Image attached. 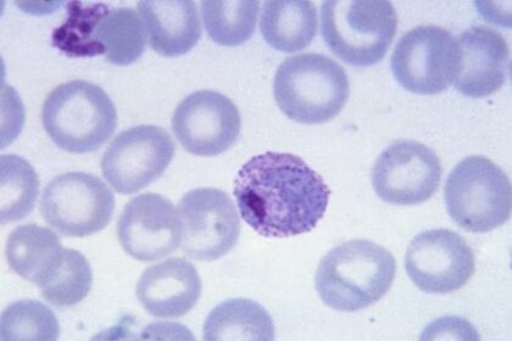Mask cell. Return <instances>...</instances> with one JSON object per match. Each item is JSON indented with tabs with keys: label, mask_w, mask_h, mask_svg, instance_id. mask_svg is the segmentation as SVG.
<instances>
[{
	"label": "cell",
	"mask_w": 512,
	"mask_h": 341,
	"mask_svg": "<svg viewBox=\"0 0 512 341\" xmlns=\"http://www.w3.org/2000/svg\"><path fill=\"white\" fill-rule=\"evenodd\" d=\"M233 195L248 226L265 238L282 239L314 231L331 190L299 156L267 152L241 167Z\"/></svg>",
	"instance_id": "obj_1"
},
{
	"label": "cell",
	"mask_w": 512,
	"mask_h": 341,
	"mask_svg": "<svg viewBox=\"0 0 512 341\" xmlns=\"http://www.w3.org/2000/svg\"><path fill=\"white\" fill-rule=\"evenodd\" d=\"M397 262L387 249L355 239L332 249L317 267L315 287L324 304L342 312L366 309L389 292Z\"/></svg>",
	"instance_id": "obj_2"
},
{
	"label": "cell",
	"mask_w": 512,
	"mask_h": 341,
	"mask_svg": "<svg viewBox=\"0 0 512 341\" xmlns=\"http://www.w3.org/2000/svg\"><path fill=\"white\" fill-rule=\"evenodd\" d=\"M274 95L288 119L321 125L335 119L347 105L350 83L347 72L335 60L321 54H299L278 67Z\"/></svg>",
	"instance_id": "obj_3"
},
{
	"label": "cell",
	"mask_w": 512,
	"mask_h": 341,
	"mask_svg": "<svg viewBox=\"0 0 512 341\" xmlns=\"http://www.w3.org/2000/svg\"><path fill=\"white\" fill-rule=\"evenodd\" d=\"M42 122L58 148L71 154H87L96 152L113 137L118 111L103 88L87 81H71L48 95Z\"/></svg>",
	"instance_id": "obj_4"
},
{
	"label": "cell",
	"mask_w": 512,
	"mask_h": 341,
	"mask_svg": "<svg viewBox=\"0 0 512 341\" xmlns=\"http://www.w3.org/2000/svg\"><path fill=\"white\" fill-rule=\"evenodd\" d=\"M398 15L386 0H328L321 5V33L331 52L355 67L386 57L398 31Z\"/></svg>",
	"instance_id": "obj_5"
},
{
	"label": "cell",
	"mask_w": 512,
	"mask_h": 341,
	"mask_svg": "<svg viewBox=\"0 0 512 341\" xmlns=\"http://www.w3.org/2000/svg\"><path fill=\"white\" fill-rule=\"evenodd\" d=\"M444 199L449 216L467 232H491L511 217L509 177L484 156H470L454 167L445 183Z\"/></svg>",
	"instance_id": "obj_6"
},
{
	"label": "cell",
	"mask_w": 512,
	"mask_h": 341,
	"mask_svg": "<svg viewBox=\"0 0 512 341\" xmlns=\"http://www.w3.org/2000/svg\"><path fill=\"white\" fill-rule=\"evenodd\" d=\"M114 211L113 192L91 173H64L43 190L41 214L61 236H93L109 225Z\"/></svg>",
	"instance_id": "obj_7"
},
{
	"label": "cell",
	"mask_w": 512,
	"mask_h": 341,
	"mask_svg": "<svg viewBox=\"0 0 512 341\" xmlns=\"http://www.w3.org/2000/svg\"><path fill=\"white\" fill-rule=\"evenodd\" d=\"M175 150V143L164 128L132 127L120 133L105 150L103 176L115 192L135 194L164 175Z\"/></svg>",
	"instance_id": "obj_8"
},
{
	"label": "cell",
	"mask_w": 512,
	"mask_h": 341,
	"mask_svg": "<svg viewBox=\"0 0 512 341\" xmlns=\"http://www.w3.org/2000/svg\"><path fill=\"white\" fill-rule=\"evenodd\" d=\"M177 211L182 222L181 249L189 259L219 260L230 253L241 236L236 205L220 189L191 190L181 199Z\"/></svg>",
	"instance_id": "obj_9"
},
{
	"label": "cell",
	"mask_w": 512,
	"mask_h": 341,
	"mask_svg": "<svg viewBox=\"0 0 512 341\" xmlns=\"http://www.w3.org/2000/svg\"><path fill=\"white\" fill-rule=\"evenodd\" d=\"M391 69L405 91L420 95L447 91L456 70V38L442 27H415L400 38Z\"/></svg>",
	"instance_id": "obj_10"
},
{
	"label": "cell",
	"mask_w": 512,
	"mask_h": 341,
	"mask_svg": "<svg viewBox=\"0 0 512 341\" xmlns=\"http://www.w3.org/2000/svg\"><path fill=\"white\" fill-rule=\"evenodd\" d=\"M442 175L441 161L432 149L420 142L398 141L378 156L372 187L384 203L419 205L436 194Z\"/></svg>",
	"instance_id": "obj_11"
},
{
	"label": "cell",
	"mask_w": 512,
	"mask_h": 341,
	"mask_svg": "<svg viewBox=\"0 0 512 341\" xmlns=\"http://www.w3.org/2000/svg\"><path fill=\"white\" fill-rule=\"evenodd\" d=\"M406 272L422 292L450 294L475 275V255L458 233L431 229L416 236L406 250Z\"/></svg>",
	"instance_id": "obj_12"
},
{
	"label": "cell",
	"mask_w": 512,
	"mask_h": 341,
	"mask_svg": "<svg viewBox=\"0 0 512 341\" xmlns=\"http://www.w3.org/2000/svg\"><path fill=\"white\" fill-rule=\"evenodd\" d=\"M242 119L237 106L226 95L199 91L178 104L172 116V130L189 154L213 158L237 142Z\"/></svg>",
	"instance_id": "obj_13"
},
{
	"label": "cell",
	"mask_w": 512,
	"mask_h": 341,
	"mask_svg": "<svg viewBox=\"0 0 512 341\" xmlns=\"http://www.w3.org/2000/svg\"><path fill=\"white\" fill-rule=\"evenodd\" d=\"M118 237L122 249L135 260L165 259L181 247V218L168 198L155 193L141 194L122 211Z\"/></svg>",
	"instance_id": "obj_14"
},
{
	"label": "cell",
	"mask_w": 512,
	"mask_h": 341,
	"mask_svg": "<svg viewBox=\"0 0 512 341\" xmlns=\"http://www.w3.org/2000/svg\"><path fill=\"white\" fill-rule=\"evenodd\" d=\"M510 72L508 42L498 31L473 26L456 38V91L472 99L487 98L505 85Z\"/></svg>",
	"instance_id": "obj_15"
},
{
	"label": "cell",
	"mask_w": 512,
	"mask_h": 341,
	"mask_svg": "<svg viewBox=\"0 0 512 341\" xmlns=\"http://www.w3.org/2000/svg\"><path fill=\"white\" fill-rule=\"evenodd\" d=\"M202 290V279L196 266L174 257L148 267L139 278L136 295L150 316L178 318L196 307Z\"/></svg>",
	"instance_id": "obj_16"
},
{
	"label": "cell",
	"mask_w": 512,
	"mask_h": 341,
	"mask_svg": "<svg viewBox=\"0 0 512 341\" xmlns=\"http://www.w3.org/2000/svg\"><path fill=\"white\" fill-rule=\"evenodd\" d=\"M138 11L150 47L166 58L186 55L197 46L203 31L198 10L189 0H143Z\"/></svg>",
	"instance_id": "obj_17"
},
{
	"label": "cell",
	"mask_w": 512,
	"mask_h": 341,
	"mask_svg": "<svg viewBox=\"0 0 512 341\" xmlns=\"http://www.w3.org/2000/svg\"><path fill=\"white\" fill-rule=\"evenodd\" d=\"M69 250L61 245L52 229L25 225L10 233L5 255L16 275L41 290L57 276L68 259Z\"/></svg>",
	"instance_id": "obj_18"
},
{
	"label": "cell",
	"mask_w": 512,
	"mask_h": 341,
	"mask_svg": "<svg viewBox=\"0 0 512 341\" xmlns=\"http://www.w3.org/2000/svg\"><path fill=\"white\" fill-rule=\"evenodd\" d=\"M260 30L266 43L278 52H302L317 33L315 5L306 0H270L264 4Z\"/></svg>",
	"instance_id": "obj_19"
},
{
	"label": "cell",
	"mask_w": 512,
	"mask_h": 341,
	"mask_svg": "<svg viewBox=\"0 0 512 341\" xmlns=\"http://www.w3.org/2000/svg\"><path fill=\"white\" fill-rule=\"evenodd\" d=\"M146 48V26L137 11L104 5L93 32L94 57L104 55L110 64L128 66L135 64Z\"/></svg>",
	"instance_id": "obj_20"
},
{
	"label": "cell",
	"mask_w": 512,
	"mask_h": 341,
	"mask_svg": "<svg viewBox=\"0 0 512 341\" xmlns=\"http://www.w3.org/2000/svg\"><path fill=\"white\" fill-rule=\"evenodd\" d=\"M203 334L207 341H272L275 339V324L270 313L256 301L231 299L209 313Z\"/></svg>",
	"instance_id": "obj_21"
},
{
	"label": "cell",
	"mask_w": 512,
	"mask_h": 341,
	"mask_svg": "<svg viewBox=\"0 0 512 341\" xmlns=\"http://www.w3.org/2000/svg\"><path fill=\"white\" fill-rule=\"evenodd\" d=\"M259 9L260 3L255 0H204L202 14L205 30L219 46H242L254 35Z\"/></svg>",
	"instance_id": "obj_22"
},
{
	"label": "cell",
	"mask_w": 512,
	"mask_h": 341,
	"mask_svg": "<svg viewBox=\"0 0 512 341\" xmlns=\"http://www.w3.org/2000/svg\"><path fill=\"white\" fill-rule=\"evenodd\" d=\"M2 181V225L24 220L35 208L40 181L35 169L18 155L5 154L0 158Z\"/></svg>",
	"instance_id": "obj_23"
},
{
	"label": "cell",
	"mask_w": 512,
	"mask_h": 341,
	"mask_svg": "<svg viewBox=\"0 0 512 341\" xmlns=\"http://www.w3.org/2000/svg\"><path fill=\"white\" fill-rule=\"evenodd\" d=\"M57 317L37 300H19L2 313L0 337L4 341H54L59 337Z\"/></svg>",
	"instance_id": "obj_24"
}]
</instances>
